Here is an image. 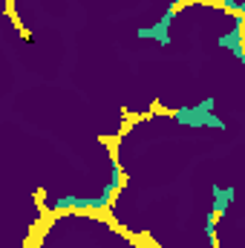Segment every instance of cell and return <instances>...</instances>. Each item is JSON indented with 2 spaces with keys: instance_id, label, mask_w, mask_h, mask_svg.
<instances>
[{
  "instance_id": "6da1fadb",
  "label": "cell",
  "mask_w": 245,
  "mask_h": 248,
  "mask_svg": "<svg viewBox=\"0 0 245 248\" xmlns=\"http://www.w3.org/2000/svg\"><path fill=\"white\" fill-rule=\"evenodd\" d=\"M122 187V168L113 162V176H110V185L101 190V196H95V199H81V196H61V199H52L49 202V208L52 211H104L110 202H113V196H116V190Z\"/></svg>"
},
{
  "instance_id": "7a4b0ae2",
  "label": "cell",
  "mask_w": 245,
  "mask_h": 248,
  "mask_svg": "<svg viewBox=\"0 0 245 248\" xmlns=\"http://www.w3.org/2000/svg\"><path fill=\"white\" fill-rule=\"evenodd\" d=\"M214 104H216V98H205L193 107H179L173 113V119L184 127H225L222 119L214 116Z\"/></svg>"
},
{
  "instance_id": "3957f363",
  "label": "cell",
  "mask_w": 245,
  "mask_h": 248,
  "mask_svg": "<svg viewBox=\"0 0 245 248\" xmlns=\"http://www.w3.org/2000/svg\"><path fill=\"white\" fill-rule=\"evenodd\" d=\"M173 17H176V6H168V12H165L153 26H141V29H136V38H141V41H156V44L168 46V44L173 41V38H170Z\"/></svg>"
},
{
  "instance_id": "277c9868",
  "label": "cell",
  "mask_w": 245,
  "mask_h": 248,
  "mask_svg": "<svg viewBox=\"0 0 245 248\" xmlns=\"http://www.w3.org/2000/svg\"><path fill=\"white\" fill-rule=\"evenodd\" d=\"M222 49H231L234 52V58L240 63H245V49H243V15H237V20H234V29L231 32H225V35H219V41H216Z\"/></svg>"
},
{
  "instance_id": "5b68a950",
  "label": "cell",
  "mask_w": 245,
  "mask_h": 248,
  "mask_svg": "<svg viewBox=\"0 0 245 248\" xmlns=\"http://www.w3.org/2000/svg\"><path fill=\"white\" fill-rule=\"evenodd\" d=\"M214 190V214L216 217H225L228 214V208H231V202H234V196H237V190L234 187H219V185H211Z\"/></svg>"
},
{
  "instance_id": "8992f818",
  "label": "cell",
  "mask_w": 245,
  "mask_h": 248,
  "mask_svg": "<svg viewBox=\"0 0 245 248\" xmlns=\"http://www.w3.org/2000/svg\"><path fill=\"white\" fill-rule=\"evenodd\" d=\"M216 219H219V217H216L214 211H211L208 219H205V237H208V243H216Z\"/></svg>"
}]
</instances>
